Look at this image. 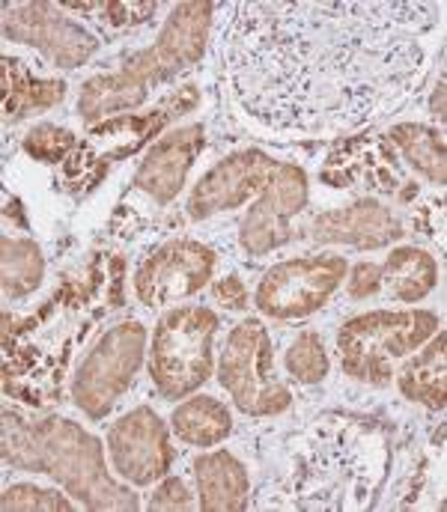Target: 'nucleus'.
<instances>
[{
	"label": "nucleus",
	"instance_id": "obj_13",
	"mask_svg": "<svg viewBox=\"0 0 447 512\" xmlns=\"http://www.w3.org/2000/svg\"><path fill=\"white\" fill-rule=\"evenodd\" d=\"M275 167H278V158L260 149H245L218 161L194 185L191 200H188V218L206 221L218 212H233L245 206L248 200H257L263 188L269 185Z\"/></svg>",
	"mask_w": 447,
	"mask_h": 512
},
{
	"label": "nucleus",
	"instance_id": "obj_16",
	"mask_svg": "<svg viewBox=\"0 0 447 512\" xmlns=\"http://www.w3.org/2000/svg\"><path fill=\"white\" fill-rule=\"evenodd\" d=\"M194 480L203 512H239L248 507V468L230 450L203 453L194 462Z\"/></svg>",
	"mask_w": 447,
	"mask_h": 512
},
{
	"label": "nucleus",
	"instance_id": "obj_21",
	"mask_svg": "<svg viewBox=\"0 0 447 512\" xmlns=\"http://www.w3.org/2000/svg\"><path fill=\"white\" fill-rule=\"evenodd\" d=\"M397 376V384L403 390L406 399L418 402V405H427L433 411H442L445 408V331L439 328L433 337H430V346L415 358L409 361Z\"/></svg>",
	"mask_w": 447,
	"mask_h": 512
},
{
	"label": "nucleus",
	"instance_id": "obj_5",
	"mask_svg": "<svg viewBox=\"0 0 447 512\" xmlns=\"http://www.w3.org/2000/svg\"><path fill=\"white\" fill-rule=\"evenodd\" d=\"M221 328L215 310L185 304L167 310L152 331L149 379L161 399H185L212 379V340Z\"/></svg>",
	"mask_w": 447,
	"mask_h": 512
},
{
	"label": "nucleus",
	"instance_id": "obj_20",
	"mask_svg": "<svg viewBox=\"0 0 447 512\" xmlns=\"http://www.w3.org/2000/svg\"><path fill=\"white\" fill-rule=\"evenodd\" d=\"M385 140L430 185H439V188L445 185V137H442L439 128L421 126V123H400V126H394L385 134Z\"/></svg>",
	"mask_w": 447,
	"mask_h": 512
},
{
	"label": "nucleus",
	"instance_id": "obj_3",
	"mask_svg": "<svg viewBox=\"0 0 447 512\" xmlns=\"http://www.w3.org/2000/svg\"><path fill=\"white\" fill-rule=\"evenodd\" d=\"M215 9L218 3H179L149 48L129 57L123 69L87 81L78 99V114L87 123H96L108 114L144 105L149 90L176 78L203 57Z\"/></svg>",
	"mask_w": 447,
	"mask_h": 512
},
{
	"label": "nucleus",
	"instance_id": "obj_15",
	"mask_svg": "<svg viewBox=\"0 0 447 512\" xmlns=\"http://www.w3.org/2000/svg\"><path fill=\"white\" fill-rule=\"evenodd\" d=\"M403 236L400 221L376 200H358L346 209H331L313 221L316 245H355V248H385Z\"/></svg>",
	"mask_w": 447,
	"mask_h": 512
},
{
	"label": "nucleus",
	"instance_id": "obj_2",
	"mask_svg": "<svg viewBox=\"0 0 447 512\" xmlns=\"http://www.w3.org/2000/svg\"><path fill=\"white\" fill-rule=\"evenodd\" d=\"M3 462L18 471H33L57 480L87 510L135 512L138 495L117 483L105 468L99 438L66 417L27 420L18 411H3Z\"/></svg>",
	"mask_w": 447,
	"mask_h": 512
},
{
	"label": "nucleus",
	"instance_id": "obj_8",
	"mask_svg": "<svg viewBox=\"0 0 447 512\" xmlns=\"http://www.w3.org/2000/svg\"><path fill=\"white\" fill-rule=\"evenodd\" d=\"M346 271L349 262L340 254L284 259L263 274L254 304L263 316L278 322L304 319L334 298V292L346 280Z\"/></svg>",
	"mask_w": 447,
	"mask_h": 512
},
{
	"label": "nucleus",
	"instance_id": "obj_26",
	"mask_svg": "<svg viewBox=\"0 0 447 512\" xmlns=\"http://www.w3.org/2000/svg\"><path fill=\"white\" fill-rule=\"evenodd\" d=\"M3 510H39V512H72L75 504L66 498V495H57V492H48V489H39V486H12L3 492V501H0Z\"/></svg>",
	"mask_w": 447,
	"mask_h": 512
},
{
	"label": "nucleus",
	"instance_id": "obj_4",
	"mask_svg": "<svg viewBox=\"0 0 447 512\" xmlns=\"http://www.w3.org/2000/svg\"><path fill=\"white\" fill-rule=\"evenodd\" d=\"M442 328L430 310H373L349 319L337 334L340 367L349 379L385 387L394 379L391 364L409 358Z\"/></svg>",
	"mask_w": 447,
	"mask_h": 512
},
{
	"label": "nucleus",
	"instance_id": "obj_31",
	"mask_svg": "<svg viewBox=\"0 0 447 512\" xmlns=\"http://www.w3.org/2000/svg\"><path fill=\"white\" fill-rule=\"evenodd\" d=\"M111 292H105V298L111 301V307H123V277H126V259L123 256H114L111 259Z\"/></svg>",
	"mask_w": 447,
	"mask_h": 512
},
{
	"label": "nucleus",
	"instance_id": "obj_18",
	"mask_svg": "<svg viewBox=\"0 0 447 512\" xmlns=\"http://www.w3.org/2000/svg\"><path fill=\"white\" fill-rule=\"evenodd\" d=\"M379 280L391 301L415 304L439 286V262L421 248H397L379 268Z\"/></svg>",
	"mask_w": 447,
	"mask_h": 512
},
{
	"label": "nucleus",
	"instance_id": "obj_30",
	"mask_svg": "<svg viewBox=\"0 0 447 512\" xmlns=\"http://www.w3.org/2000/svg\"><path fill=\"white\" fill-rule=\"evenodd\" d=\"M418 224H421V230L430 236V239H439L442 242V230H445V209H442V194L439 197H433L424 209H421V215H418Z\"/></svg>",
	"mask_w": 447,
	"mask_h": 512
},
{
	"label": "nucleus",
	"instance_id": "obj_27",
	"mask_svg": "<svg viewBox=\"0 0 447 512\" xmlns=\"http://www.w3.org/2000/svg\"><path fill=\"white\" fill-rule=\"evenodd\" d=\"M191 507H194V501H191V495H188L185 483H182L179 477H170V474L158 483V489L152 492V498H149V504H147V510H158V512L191 510Z\"/></svg>",
	"mask_w": 447,
	"mask_h": 512
},
{
	"label": "nucleus",
	"instance_id": "obj_23",
	"mask_svg": "<svg viewBox=\"0 0 447 512\" xmlns=\"http://www.w3.org/2000/svg\"><path fill=\"white\" fill-rule=\"evenodd\" d=\"M69 12L78 15H90V21H96L99 27L120 33L129 27H138L155 15V3H123V0H105V3H60Z\"/></svg>",
	"mask_w": 447,
	"mask_h": 512
},
{
	"label": "nucleus",
	"instance_id": "obj_24",
	"mask_svg": "<svg viewBox=\"0 0 447 512\" xmlns=\"http://www.w3.org/2000/svg\"><path fill=\"white\" fill-rule=\"evenodd\" d=\"M287 373L298 384H319L328 376V352L316 331H301L287 352Z\"/></svg>",
	"mask_w": 447,
	"mask_h": 512
},
{
	"label": "nucleus",
	"instance_id": "obj_25",
	"mask_svg": "<svg viewBox=\"0 0 447 512\" xmlns=\"http://www.w3.org/2000/svg\"><path fill=\"white\" fill-rule=\"evenodd\" d=\"M75 149V134L57 126H36L24 137V152L42 164H57Z\"/></svg>",
	"mask_w": 447,
	"mask_h": 512
},
{
	"label": "nucleus",
	"instance_id": "obj_12",
	"mask_svg": "<svg viewBox=\"0 0 447 512\" xmlns=\"http://www.w3.org/2000/svg\"><path fill=\"white\" fill-rule=\"evenodd\" d=\"M218 256L194 239H176L149 254L138 274L135 292L147 307H167L197 295L215 274Z\"/></svg>",
	"mask_w": 447,
	"mask_h": 512
},
{
	"label": "nucleus",
	"instance_id": "obj_10",
	"mask_svg": "<svg viewBox=\"0 0 447 512\" xmlns=\"http://www.w3.org/2000/svg\"><path fill=\"white\" fill-rule=\"evenodd\" d=\"M108 456L126 483L152 486L170 474L176 450L164 420L149 405H138L111 426Z\"/></svg>",
	"mask_w": 447,
	"mask_h": 512
},
{
	"label": "nucleus",
	"instance_id": "obj_1",
	"mask_svg": "<svg viewBox=\"0 0 447 512\" xmlns=\"http://www.w3.org/2000/svg\"><path fill=\"white\" fill-rule=\"evenodd\" d=\"M442 3H230L215 51L236 105L272 131L331 134L403 105Z\"/></svg>",
	"mask_w": 447,
	"mask_h": 512
},
{
	"label": "nucleus",
	"instance_id": "obj_22",
	"mask_svg": "<svg viewBox=\"0 0 447 512\" xmlns=\"http://www.w3.org/2000/svg\"><path fill=\"white\" fill-rule=\"evenodd\" d=\"M45 274V262L30 239H3V295L24 298L39 286Z\"/></svg>",
	"mask_w": 447,
	"mask_h": 512
},
{
	"label": "nucleus",
	"instance_id": "obj_17",
	"mask_svg": "<svg viewBox=\"0 0 447 512\" xmlns=\"http://www.w3.org/2000/svg\"><path fill=\"white\" fill-rule=\"evenodd\" d=\"M3 117L9 123L24 120L36 111H48L63 102L66 84L57 78H39L15 57H3Z\"/></svg>",
	"mask_w": 447,
	"mask_h": 512
},
{
	"label": "nucleus",
	"instance_id": "obj_11",
	"mask_svg": "<svg viewBox=\"0 0 447 512\" xmlns=\"http://www.w3.org/2000/svg\"><path fill=\"white\" fill-rule=\"evenodd\" d=\"M307 206V176L298 164L278 161L269 185L254 200L242 221V248L251 256H266L293 239V221Z\"/></svg>",
	"mask_w": 447,
	"mask_h": 512
},
{
	"label": "nucleus",
	"instance_id": "obj_28",
	"mask_svg": "<svg viewBox=\"0 0 447 512\" xmlns=\"http://www.w3.org/2000/svg\"><path fill=\"white\" fill-rule=\"evenodd\" d=\"M382 289V280H379V265H373V262H358L355 268H352V277H349V283H346V292H349V298H370V295H376Z\"/></svg>",
	"mask_w": 447,
	"mask_h": 512
},
{
	"label": "nucleus",
	"instance_id": "obj_32",
	"mask_svg": "<svg viewBox=\"0 0 447 512\" xmlns=\"http://www.w3.org/2000/svg\"><path fill=\"white\" fill-rule=\"evenodd\" d=\"M430 114L439 120V126H445V72L439 75V84H436V93L430 102Z\"/></svg>",
	"mask_w": 447,
	"mask_h": 512
},
{
	"label": "nucleus",
	"instance_id": "obj_29",
	"mask_svg": "<svg viewBox=\"0 0 447 512\" xmlns=\"http://www.w3.org/2000/svg\"><path fill=\"white\" fill-rule=\"evenodd\" d=\"M212 295L227 307V310H248V289L236 274H227L221 280H215Z\"/></svg>",
	"mask_w": 447,
	"mask_h": 512
},
{
	"label": "nucleus",
	"instance_id": "obj_6",
	"mask_svg": "<svg viewBox=\"0 0 447 512\" xmlns=\"http://www.w3.org/2000/svg\"><path fill=\"white\" fill-rule=\"evenodd\" d=\"M218 382L233 405L251 417H275L293 405V390L275 373L272 334L260 319L233 325L218 364Z\"/></svg>",
	"mask_w": 447,
	"mask_h": 512
},
{
	"label": "nucleus",
	"instance_id": "obj_9",
	"mask_svg": "<svg viewBox=\"0 0 447 512\" xmlns=\"http://www.w3.org/2000/svg\"><path fill=\"white\" fill-rule=\"evenodd\" d=\"M3 33L12 42L42 51L60 69L84 66L99 48V39L87 27L72 21L60 3L3 6Z\"/></svg>",
	"mask_w": 447,
	"mask_h": 512
},
{
	"label": "nucleus",
	"instance_id": "obj_19",
	"mask_svg": "<svg viewBox=\"0 0 447 512\" xmlns=\"http://www.w3.org/2000/svg\"><path fill=\"white\" fill-rule=\"evenodd\" d=\"M170 426L182 444L191 447H215L233 432L230 408L215 396H191L179 402L170 414Z\"/></svg>",
	"mask_w": 447,
	"mask_h": 512
},
{
	"label": "nucleus",
	"instance_id": "obj_7",
	"mask_svg": "<svg viewBox=\"0 0 447 512\" xmlns=\"http://www.w3.org/2000/svg\"><path fill=\"white\" fill-rule=\"evenodd\" d=\"M144 352H147V328L135 319L120 322L108 334H102L75 373L72 382L75 405L87 417L105 420L135 382L144 364Z\"/></svg>",
	"mask_w": 447,
	"mask_h": 512
},
{
	"label": "nucleus",
	"instance_id": "obj_14",
	"mask_svg": "<svg viewBox=\"0 0 447 512\" xmlns=\"http://www.w3.org/2000/svg\"><path fill=\"white\" fill-rule=\"evenodd\" d=\"M200 149H203V128L200 126H185L164 134L158 143L149 146L147 158L138 167L135 188L144 191L149 200L167 206L182 191L185 176Z\"/></svg>",
	"mask_w": 447,
	"mask_h": 512
}]
</instances>
